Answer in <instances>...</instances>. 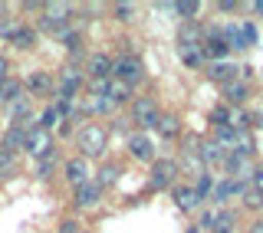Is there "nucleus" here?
I'll return each mask as SVG.
<instances>
[{
  "instance_id": "1",
  "label": "nucleus",
  "mask_w": 263,
  "mask_h": 233,
  "mask_svg": "<svg viewBox=\"0 0 263 233\" xmlns=\"http://www.w3.org/2000/svg\"><path fill=\"white\" fill-rule=\"evenodd\" d=\"M76 145H79V158H102L105 154V145H109V131H105V125H99V122H89V125H82L79 128V138H76Z\"/></svg>"
},
{
  "instance_id": "2",
  "label": "nucleus",
  "mask_w": 263,
  "mask_h": 233,
  "mask_svg": "<svg viewBox=\"0 0 263 233\" xmlns=\"http://www.w3.org/2000/svg\"><path fill=\"white\" fill-rule=\"evenodd\" d=\"M72 13H76V7L66 4V0H49V4H43V16H40V30L46 33H60L69 27Z\"/></svg>"
},
{
  "instance_id": "3",
  "label": "nucleus",
  "mask_w": 263,
  "mask_h": 233,
  "mask_svg": "<svg viewBox=\"0 0 263 233\" xmlns=\"http://www.w3.org/2000/svg\"><path fill=\"white\" fill-rule=\"evenodd\" d=\"M112 79L125 82V86H135V82L145 79V63L135 53H122L119 60H112Z\"/></svg>"
},
{
  "instance_id": "4",
  "label": "nucleus",
  "mask_w": 263,
  "mask_h": 233,
  "mask_svg": "<svg viewBox=\"0 0 263 233\" xmlns=\"http://www.w3.org/2000/svg\"><path fill=\"white\" fill-rule=\"evenodd\" d=\"M161 119L158 112V102H155L152 95H135L132 99V122L138 125V128H155Z\"/></svg>"
},
{
  "instance_id": "5",
  "label": "nucleus",
  "mask_w": 263,
  "mask_h": 233,
  "mask_svg": "<svg viewBox=\"0 0 263 233\" xmlns=\"http://www.w3.org/2000/svg\"><path fill=\"white\" fill-rule=\"evenodd\" d=\"M175 181H178V161L175 158H155L148 184L155 190H164V187H175Z\"/></svg>"
},
{
  "instance_id": "6",
  "label": "nucleus",
  "mask_w": 263,
  "mask_h": 233,
  "mask_svg": "<svg viewBox=\"0 0 263 233\" xmlns=\"http://www.w3.org/2000/svg\"><path fill=\"white\" fill-rule=\"evenodd\" d=\"M82 82H86V76H82V69L79 66H66V69L60 72V99H66V102H72L76 99V92L82 89Z\"/></svg>"
},
{
  "instance_id": "7",
  "label": "nucleus",
  "mask_w": 263,
  "mask_h": 233,
  "mask_svg": "<svg viewBox=\"0 0 263 233\" xmlns=\"http://www.w3.org/2000/svg\"><path fill=\"white\" fill-rule=\"evenodd\" d=\"M23 148H27L36 161H40V158H46V154H53V131H46V128H40V125H36V128L27 135V145H23Z\"/></svg>"
},
{
  "instance_id": "8",
  "label": "nucleus",
  "mask_w": 263,
  "mask_h": 233,
  "mask_svg": "<svg viewBox=\"0 0 263 233\" xmlns=\"http://www.w3.org/2000/svg\"><path fill=\"white\" fill-rule=\"evenodd\" d=\"M250 187L247 181H237V178H224V181H217L214 184V204H227V201H234V197H240L243 190Z\"/></svg>"
},
{
  "instance_id": "9",
  "label": "nucleus",
  "mask_w": 263,
  "mask_h": 233,
  "mask_svg": "<svg viewBox=\"0 0 263 233\" xmlns=\"http://www.w3.org/2000/svg\"><path fill=\"white\" fill-rule=\"evenodd\" d=\"M204 60H208V63H220V60H224V56L230 53V49H227V43H224V40H220V30H211V33H204Z\"/></svg>"
},
{
  "instance_id": "10",
  "label": "nucleus",
  "mask_w": 263,
  "mask_h": 233,
  "mask_svg": "<svg viewBox=\"0 0 263 233\" xmlns=\"http://www.w3.org/2000/svg\"><path fill=\"white\" fill-rule=\"evenodd\" d=\"M128 151L138 161H155V141L145 131H135V135H128Z\"/></svg>"
},
{
  "instance_id": "11",
  "label": "nucleus",
  "mask_w": 263,
  "mask_h": 233,
  "mask_svg": "<svg viewBox=\"0 0 263 233\" xmlns=\"http://www.w3.org/2000/svg\"><path fill=\"white\" fill-rule=\"evenodd\" d=\"M220 92H224V105H230V109H243L247 95H250V86L240 82V79H234V82H227V86H220Z\"/></svg>"
},
{
  "instance_id": "12",
  "label": "nucleus",
  "mask_w": 263,
  "mask_h": 233,
  "mask_svg": "<svg viewBox=\"0 0 263 233\" xmlns=\"http://www.w3.org/2000/svg\"><path fill=\"white\" fill-rule=\"evenodd\" d=\"M99 197H102V187H99L96 181H86V184L76 187V197H72V204H76L79 210H89V207L99 204Z\"/></svg>"
},
{
  "instance_id": "13",
  "label": "nucleus",
  "mask_w": 263,
  "mask_h": 233,
  "mask_svg": "<svg viewBox=\"0 0 263 233\" xmlns=\"http://www.w3.org/2000/svg\"><path fill=\"white\" fill-rule=\"evenodd\" d=\"M63 174H66V181H69L72 187L92 181V178H89V161H86V158H69V161H66V168H63Z\"/></svg>"
},
{
  "instance_id": "14",
  "label": "nucleus",
  "mask_w": 263,
  "mask_h": 233,
  "mask_svg": "<svg viewBox=\"0 0 263 233\" xmlns=\"http://www.w3.org/2000/svg\"><path fill=\"white\" fill-rule=\"evenodd\" d=\"M224 154L227 151L214 138H201V141H197V158H201L204 168H208V164H220V161H224Z\"/></svg>"
},
{
  "instance_id": "15",
  "label": "nucleus",
  "mask_w": 263,
  "mask_h": 233,
  "mask_svg": "<svg viewBox=\"0 0 263 233\" xmlns=\"http://www.w3.org/2000/svg\"><path fill=\"white\" fill-rule=\"evenodd\" d=\"M208 79L211 82H220V86H227V82H234L237 79V63H227V60H220V63H208Z\"/></svg>"
},
{
  "instance_id": "16",
  "label": "nucleus",
  "mask_w": 263,
  "mask_h": 233,
  "mask_svg": "<svg viewBox=\"0 0 263 233\" xmlns=\"http://www.w3.org/2000/svg\"><path fill=\"white\" fill-rule=\"evenodd\" d=\"M86 72L89 79H112V60L105 53H92L86 60Z\"/></svg>"
},
{
  "instance_id": "17",
  "label": "nucleus",
  "mask_w": 263,
  "mask_h": 233,
  "mask_svg": "<svg viewBox=\"0 0 263 233\" xmlns=\"http://www.w3.org/2000/svg\"><path fill=\"white\" fill-rule=\"evenodd\" d=\"M175 204H178L184 213H194L197 207H201V197L194 194L191 184H175Z\"/></svg>"
},
{
  "instance_id": "18",
  "label": "nucleus",
  "mask_w": 263,
  "mask_h": 233,
  "mask_svg": "<svg viewBox=\"0 0 263 233\" xmlns=\"http://www.w3.org/2000/svg\"><path fill=\"white\" fill-rule=\"evenodd\" d=\"M204 33H208V30L197 27V20H194V23H181V30H178V46H201V43H204Z\"/></svg>"
},
{
  "instance_id": "19",
  "label": "nucleus",
  "mask_w": 263,
  "mask_h": 233,
  "mask_svg": "<svg viewBox=\"0 0 263 233\" xmlns=\"http://www.w3.org/2000/svg\"><path fill=\"white\" fill-rule=\"evenodd\" d=\"M220 40L227 43V49H237V53L250 49V46H247V40H243V33H240V23H227V27L220 30Z\"/></svg>"
},
{
  "instance_id": "20",
  "label": "nucleus",
  "mask_w": 263,
  "mask_h": 233,
  "mask_svg": "<svg viewBox=\"0 0 263 233\" xmlns=\"http://www.w3.org/2000/svg\"><path fill=\"white\" fill-rule=\"evenodd\" d=\"M178 56L187 69H204L208 60H204V46H178Z\"/></svg>"
},
{
  "instance_id": "21",
  "label": "nucleus",
  "mask_w": 263,
  "mask_h": 233,
  "mask_svg": "<svg viewBox=\"0 0 263 233\" xmlns=\"http://www.w3.org/2000/svg\"><path fill=\"white\" fill-rule=\"evenodd\" d=\"M211 233H237V213H234V210H227V207H220L217 217H214Z\"/></svg>"
},
{
  "instance_id": "22",
  "label": "nucleus",
  "mask_w": 263,
  "mask_h": 233,
  "mask_svg": "<svg viewBox=\"0 0 263 233\" xmlns=\"http://www.w3.org/2000/svg\"><path fill=\"white\" fill-rule=\"evenodd\" d=\"M27 89H30L33 95H46V92H53V76H49V72H30Z\"/></svg>"
},
{
  "instance_id": "23",
  "label": "nucleus",
  "mask_w": 263,
  "mask_h": 233,
  "mask_svg": "<svg viewBox=\"0 0 263 233\" xmlns=\"http://www.w3.org/2000/svg\"><path fill=\"white\" fill-rule=\"evenodd\" d=\"M16 99H23V82L20 79H13V76H7L4 82H0V102H16Z\"/></svg>"
},
{
  "instance_id": "24",
  "label": "nucleus",
  "mask_w": 263,
  "mask_h": 233,
  "mask_svg": "<svg viewBox=\"0 0 263 233\" xmlns=\"http://www.w3.org/2000/svg\"><path fill=\"white\" fill-rule=\"evenodd\" d=\"M230 151L250 161V158L257 154V145H253V135H250V131H237V141H234V148H230Z\"/></svg>"
},
{
  "instance_id": "25",
  "label": "nucleus",
  "mask_w": 263,
  "mask_h": 233,
  "mask_svg": "<svg viewBox=\"0 0 263 233\" xmlns=\"http://www.w3.org/2000/svg\"><path fill=\"white\" fill-rule=\"evenodd\" d=\"M105 99H109L112 105H119V102H128V99H132V86H125V82H119V79H109Z\"/></svg>"
},
{
  "instance_id": "26",
  "label": "nucleus",
  "mask_w": 263,
  "mask_h": 233,
  "mask_svg": "<svg viewBox=\"0 0 263 233\" xmlns=\"http://www.w3.org/2000/svg\"><path fill=\"white\" fill-rule=\"evenodd\" d=\"M155 128H158V135H161V138H178V135H181V122H178V115H161Z\"/></svg>"
},
{
  "instance_id": "27",
  "label": "nucleus",
  "mask_w": 263,
  "mask_h": 233,
  "mask_svg": "<svg viewBox=\"0 0 263 233\" xmlns=\"http://www.w3.org/2000/svg\"><path fill=\"white\" fill-rule=\"evenodd\" d=\"M214 184H217V181L211 178V171H204L201 178H194V184H191V187H194V194L201 197V204H204V201H208V197L214 194Z\"/></svg>"
},
{
  "instance_id": "28",
  "label": "nucleus",
  "mask_w": 263,
  "mask_h": 233,
  "mask_svg": "<svg viewBox=\"0 0 263 233\" xmlns=\"http://www.w3.org/2000/svg\"><path fill=\"white\" fill-rule=\"evenodd\" d=\"M115 181H119V164H102V168L96 171V184L99 187H112Z\"/></svg>"
},
{
  "instance_id": "29",
  "label": "nucleus",
  "mask_w": 263,
  "mask_h": 233,
  "mask_svg": "<svg viewBox=\"0 0 263 233\" xmlns=\"http://www.w3.org/2000/svg\"><path fill=\"white\" fill-rule=\"evenodd\" d=\"M211 138L217 141L224 151H230V148H234V141H237V131L230 128V125H220V128H214V135H211Z\"/></svg>"
},
{
  "instance_id": "30",
  "label": "nucleus",
  "mask_w": 263,
  "mask_h": 233,
  "mask_svg": "<svg viewBox=\"0 0 263 233\" xmlns=\"http://www.w3.org/2000/svg\"><path fill=\"white\" fill-rule=\"evenodd\" d=\"M175 13L184 23H194V16L201 13V4H197V0H181V4H175Z\"/></svg>"
},
{
  "instance_id": "31",
  "label": "nucleus",
  "mask_w": 263,
  "mask_h": 233,
  "mask_svg": "<svg viewBox=\"0 0 263 233\" xmlns=\"http://www.w3.org/2000/svg\"><path fill=\"white\" fill-rule=\"evenodd\" d=\"M33 43H36V30H30V27H20L10 40V46H16V49H30Z\"/></svg>"
},
{
  "instance_id": "32",
  "label": "nucleus",
  "mask_w": 263,
  "mask_h": 233,
  "mask_svg": "<svg viewBox=\"0 0 263 233\" xmlns=\"http://www.w3.org/2000/svg\"><path fill=\"white\" fill-rule=\"evenodd\" d=\"M227 125L234 131H250V112H247V109H230Z\"/></svg>"
},
{
  "instance_id": "33",
  "label": "nucleus",
  "mask_w": 263,
  "mask_h": 233,
  "mask_svg": "<svg viewBox=\"0 0 263 233\" xmlns=\"http://www.w3.org/2000/svg\"><path fill=\"white\" fill-rule=\"evenodd\" d=\"M240 197H243V207H247V210H260V207H263V194H260V190H253V187H247Z\"/></svg>"
},
{
  "instance_id": "34",
  "label": "nucleus",
  "mask_w": 263,
  "mask_h": 233,
  "mask_svg": "<svg viewBox=\"0 0 263 233\" xmlns=\"http://www.w3.org/2000/svg\"><path fill=\"white\" fill-rule=\"evenodd\" d=\"M60 122V112H56V105H49V109H43V115L36 119L40 128H46V131H53V125Z\"/></svg>"
},
{
  "instance_id": "35",
  "label": "nucleus",
  "mask_w": 263,
  "mask_h": 233,
  "mask_svg": "<svg viewBox=\"0 0 263 233\" xmlns=\"http://www.w3.org/2000/svg\"><path fill=\"white\" fill-rule=\"evenodd\" d=\"M227 119H230V105L220 102V105H214V109H211V125H214V128L227 125Z\"/></svg>"
},
{
  "instance_id": "36",
  "label": "nucleus",
  "mask_w": 263,
  "mask_h": 233,
  "mask_svg": "<svg viewBox=\"0 0 263 233\" xmlns=\"http://www.w3.org/2000/svg\"><path fill=\"white\" fill-rule=\"evenodd\" d=\"M10 115H13L16 122L30 119V102H27V99H16V102H10Z\"/></svg>"
},
{
  "instance_id": "37",
  "label": "nucleus",
  "mask_w": 263,
  "mask_h": 233,
  "mask_svg": "<svg viewBox=\"0 0 263 233\" xmlns=\"http://www.w3.org/2000/svg\"><path fill=\"white\" fill-rule=\"evenodd\" d=\"M56 168V154H46V158H40L36 161V178H49Z\"/></svg>"
},
{
  "instance_id": "38",
  "label": "nucleus",
  "mask_w": 263,
  "mask_h": 233,
  "mask_svg": "<svg viewBox=\"0 0 263 233\" xmlns=\"http://www.w3.org/2000/svg\"><path fill=\"white\" fill-rule=\"evenodd\" d=\"M112 13H115V20L128 23L132 16H135V4H115V7H112Z\"/></svg>"
},
{
  "instance_id": "39",
  "label": "nucleus",
  "mask_w": 263,
  "mask_h": 233,
  "mask_svg": "<svg viewBox=\"0 0 263 233\" xmlns=\"http://www.w3.org/2000/svg\"><path fill=\"white\" fill-rule=\"evenodd\" d=\"M13 151H7V148H0V178H7V174L13 171Z\"/></svg>"
},
{
  "instance_id": "40",
  "label": "nucleus",
  "mask_w": 263,
  "mask_h": 233,
  "mask_svg": "<svg viewBox=\"0 0 263 233\" xmlns=\"http://www.w3.org/2000/svg\"><path fill=\"white\" fill-rule=\"evenodd\" d=\"M250 187L263 194V161H257V164H253V171H250Z\"/></svg>"
},
{
  "instance_id": "41",
  "label": "nucleus",
  "mask_w": 263,
  "mask_h": 233,
  "mask_svg": "<svg viewBox=\"0 0 263 233\" xmlns=\"http://www.w3.org/2000/svg\"><path fill=\"white\" fill-rule=\"evenodd\" d=\"M214 217H217V210H201V217H197V230H211Z\"/></svg>"
},
{
  "instance_id": "42",
  "label": "nucleus",
  "mask_w": 263,
  "mask_h": 233,
  "mask_svg": "<svg viewBox=\"0 0 263 233\" xmlns=\"http://www.w3.org/2000/svg\"><path fill=\"white\" fill-rule=\"evenodd\" d=\"M240 33H243L247 46H253V43H257V27H253V23H240Z\"/></svg>"
},
{
  "instance_id": "43",
  "label": "nucleus",
  "mask_w": 263,
  "mask_h": 233,
  "mask_svg": "<svg viewBox=\"0 0 263 233\" xmlns=\"http://www.w3.org/2000/svg\"><path fill=\"white\" fill-rule=\"evenodd\" d=\"M16 30H20V23H16V20L0 23V36H4V40H13V33H16Z\"/></svg>"
},
{
  "instance_id": "44",
  "label": "nucleus",
  "mask_w": 263,
  "mask_h": 233,
  "mask_svg": "<svg viewBox=\"0 0 263 233\" xmlns=\"http://www.w3.org/2000/svg\"><path fill=\"white\" fill-rule=\"evenodd\" d=\"M56 233H79V223H76V220H63Z\"/></svg>"
},
{
  "instance_id": "45",
  "label": "nucleus",
  "mask_w": 263,
  "mask_h": 233,
  "mask_svg": "<svg viewBox=\"0 0 263 233\" xmlns=\"http://www.w3.org/2000/svg\"><path fill=\"white\" fill-rule=\"evenodd\" d=\"M7 76H10V60H7V56H0V82H4Z\"/></svg>"
},
{
  "instance_id": "46",
  "label": "nucleus",
  "mask_w": 263,
  "mask_h": 233,
  "mask_svg": "<svg viewBox=\"0 0 263 233\" xmlns=\"http://www.w3.org/2000/svg\"><path fill=\"white\" fill-rule=\"evenodd\" d=\"M247 233H263V217H257V220H253V223H250V230H247Z\"/></svg>"
},
{
  "instance_id": "47",
  "label": "nucleus",
  "mask_w": 263,
  "mask_h": 233,
  "mask_svg": "<svg viewBox=\"0 0 263 233\" xmlns=\"http://www.w3.org/2000/svg\"><path fill=\"white\" fill-rule=\"evenodd\" d=\"M220 10H224V13H230V10H237V0H224V4H220Z\"/></svg>"
},
{
  "instance_id": "48",
  "label": "nucleus",
  "mask_w": 263,
  "mask_h": 233,
  "mask_svg": "<svg viewBox=\"0 0 263 233\" xmlns=\"http://www.w3.org/2000/svg\"><path fill=\"white\" fill-rule=\"evenodd\" d=\"M250 10L257 13V16H263V0H253V4H250Z\"/></svg>"
},
{
  "instance_id": "49",
  "label": "nucleus",
  "mask_w": 263,
  "mask_h": 233,
  "mask_svg": "<svg viewBox=\"0 0 263 233\" xmlns=\"http://www.w3.org/2000/svg\"><path fill=\"white\" fill-rule=\"evenodd\" d=\"M250 125H257V128H263V112H257V115H250Z\"/></svg>"
},
{
  "instance_id": "50",
  "label": "nucleus",
  "mask_w": 263,
  "mask_h": 233,
  "mask_svg": "<svg viewBox=\"0 0 263 233\" xmlns=\"http://www.w3.org/2000/svg\"><path fill=\"white\" fill-rule=\"evenodd\" d=\"M187 233H201V230H197V227H191V230H187Z\"/></svg>"
}]
</instances>
